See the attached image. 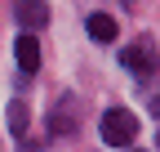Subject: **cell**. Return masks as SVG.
Masks as SVG:
<instances>
[{
	"label": "cell",
	"mask_w": 160,
	"mask_h": 152,
	"mask_svg": "<svg viewBox=\"0 0 160 152\" xmlns=\"http://www.w3.org/2000/svg\"><path fill=\"white\" fill-rule=\"evenodd\" d=\"M133 134H138V117H133V112H125V107H107L102 112V143L129 148Z\"/></svg>",
	"instance_id": "6da1fadb"
},
{
	"label": "cell",
	"mask_w": 160,
	"mask_h": 152,
	"mask_svg": "<svg viewBox=\"0 0 160 152\" xmlns=\"http://www.w3.org/2000/svg\"><path fill=\"white\" fill-rule=\"evenodd\" d=\"M120 63H125L133 76H156L160 72V58H156V45L151 41H133L125 54H120Z\"/></svg>",
	"instance_id": "7a4b0ae2"
},
{
	"label": "cell",
	"mask_w": 160,
	"mask_h": 152,
	"mask_svg": "<svg viewBox=\"0 0 160 152\" xmlns=\"http://www.w3.org/2000/svg\"><path fill=\"white\" fill-rule=\"evenodd\" d=\"M76 121H80V103H76V94H62V99H58V107L49 112V130H53V134H71Z\"/></svg>",
	"instance_id": "3957f363"
},
{
	"label": "cell",
	"mask_w": 160,
	"mask_h": 152,
	"mask_svg": "<svg viewBox=\"0 0 160 152\" xmlns=\"http://www.w3.org/2000/svg\"><path fill=\"white\" fill-rule=\"evenodd\" d=\"M13 58H18V67H22L27 76L40 72V63H45V58H40V41H36L31 31H22V36L13 41Z\"/></svg>",
	"instance_id": "277c9868"
},
{
	"label": "cell",
	"mask_w": 160,
	"mask_h": 152,
	"mask_svg": "<svg viewBox=\"0 0 160 152\" xmlns=\"http://www.w3.org/2000/svg\"><path fill=\"white\" fill-rule=\"evenodd\" d=\"M13 14H18V23H22L27 31H36V27L49 23V5H45V0H18Z\"/></svg>",
	"instance_id": "5b68a950"
},
{
	"label": "cell",
	"mask_w": 160,
	"mask_h": 152,
	"mask_svg": "<svg viewBox=\"0 0 160 152\" xmlns=\"http://www.w3.org/2000/svg\"><path fill=\"white\" fill-rule=\"evenodd\" d=\"M120 36V23L111 14H89V41H98V45H111Z\"/></svg>",
	"instance_id": "8992f818"
},
{
	"label": "cell",
	"mask_w": 160,
	"mask_h": 152,
	"mask_svg": "<svg viewBox=\"0 0 160 152\" xmlns=\"http://www.w3.org/2000/svg\"><path fill=\"white\" fill-rule=\"evenodd\" d=\"M27 121H31L27 99H13V103H9V134H13V139H27Z\"/></svg>",
	"instance_id": "52a82bcc"
},
{
	"label": "cell",
	"mask_w": 160,
	"mask_h": 152,
	"mask_svg": "<svg viewBox=\"0 0 160 152\" xmlns=\"http://www.w3.org/2000/svg\"><path fill=\"white\" fill-rule=\"evenodd\" d=\"M151 117H160V90L151 94Z\"/></svg>",
	"instance_id": "ba28073f"
}]
</instances>
